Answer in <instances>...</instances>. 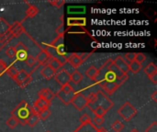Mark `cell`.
<instances>
[{"mask_svg":"<svg viewBox=\"0 0 157 132\" xmlns=\"http://www.w3.org/2000/svg\"><path fill=\"white\" fill-rule=\"evenodd\" d=\"M87 98V106L93 113L96 115V117H101L104 118V116L107 114V112L114 106V103L112 100H110L106 94L98 90L96 93H91Z\"/></svg>","mask_w":157,"mask_h":132,"instance_id":"obj_1","label":"cell"},{"mask_svg":"<svg viewBox=\"0 0 157 132\" xmlns=\"http://www.w3.org/2000/svg\"><path fill=\"white\" fill-rule=\"evenodd\" d=\"M32 113H33L32 106L29 105V103L26 101H21L12 110L11 116L18 121V124L25 126V125H27V121Z\"/></svg>","mask_w":157,"mask_h":132,"instance_id":"obj_2","label":"cell"},{"mask_svg":"<svg viewBox=\"0 0 157 132\" xmlns=\"http://www.w3.org/2000/svg\"><path fill=\"white\" fill-rule=\"evenodd\" d=\"M118 114L125 120V121H130L132 120L137 114V109L130 103V102H125L123 106L119 108Z\"/></svg>","mask_w":157,"mask_h":132,"instance_id":"obj_3","label":"cell"},{"mask_svg":"<svg viewBox=\"0 0 157 132\" xmlns=\"http://www.w3.org/2000/svg\"><path fill=\"white\" fill-rule=\"evenodd\" d=\"M14 81L16 82V84L18 86H20L21 88H24L29 84L31 83L32 77H31L30 74H28L25 70H21V71H18V74Z\"/></svg>","mask_w":157,"mask_h":132,"instance_id":"obj_4","label":"cell"},{"mask_svg":"<svg viewBox=\"0 0 157 132\" xmlns=\"http://www.w3.org/2000/svg\"><path fill=\"white\" fill-rule=\"evenodd\" d=\"M71 104H73V106L78 111H82L87 106V98L84 94H82L80 92H76Z\"/></svg>","mask_w":157,"mask_h":132,"instance_id":"obj_5","label":"cell"},{"mask_svg":"<svg viewBox=\"0 0 157 132\" xmlns=\"http://www.w3.org/2000/svg\"><path fill=\"white\" fill-rule=\"evenodd\" d=\"M54 78H55V81H57V83L60 84L62 86H63L71 82L70 73L63 68H61L59 71L56 72Z\"/></svg>","mask_w":157,"mask_h":132,"instance_id":"obj_6","label":"cell"},{"mask_svg":"<svg viewBox=\"0 0 157 132\" xmlns=\"http://www.w3.org/2000/svg\"><path fill=\"white\" fill-rule=\"evenodd\" d=\"M113 64L115 66H117L124 74H128L129 73V63L123 59L122 56H118L114 61H113Z\"/></svg>","mask_w":157,"mask_h":132,"instance_id":"obj_7","label":"cell"},{"mask_svg":"<svg viewBox=\"0 0 157 132\" xmlns=\"http://www.w3.org/2000/svg\"><path fill=\"white\" fill-rule=\"evenodd\" d=\"M23 32H25V28H24V27L22 26V24L20 22H15L13 25H11L10 29L8 31V33L11 35V37L13 39L17 38V37H19Z\"/></svg>","mask_w":157,"mask_h":132,"instance_id":"obj_8","label":"cell"},{"mask_svg":"<svg viewBox=\"0 0 157 132\" xmlns=\"http://www.w3.org/2000/svg\"><path fill=\"white\" fill-rule=\"evenodd\" d=\"M50 106H51V102H48V101L44 100L43 98L39 97V98L35 101V103H34V105L32 106V107H33V110L36 111V112L39 114V112L41 111V110L49 109Z\"/></svg>","mask_w":157,"mask_h":132,"instance_id":"obj_9","label":"cell"},{"mask_svg":"<svg viewBox=\"0 0 157 132\" xmlns=\"http://www.w3.org/2000/svg\"><path fill=\"white\" fill-rule=\"evenodd\" d=\"M75 93H76L75 91V92H72V93H63V92H62L60 90L55 96H58V98L62 101V103H63L65 106H67V105L71 104V102H72V100H73Z\"/></svg>","mask_w":157,"mask_h":132,"instance_id":"obj_10","label":"cell"},{"mask_svg":"<svg viewBox=\"0 0 157 132\" xmlns=\"http://www.w3.org/2000/svg\"><path fill=\"white\" fill-rule=\"evenodd\" d=\"M99 129L92 121L81 124L74 132H98Z\"/></svg>","mask_w":157,"mask_h":132,"instance_id":"obj_11","label":"cell"},{"mask_svg":"<svg viewBox=\"0 0 157 132\" xmlns=\"http://www.w3.org/2000/svg\"><path fill=\"white\" fill-rule=\"evenodd\" d=\"M99 85L104 89V91H105L108 95H112V94L115 93V92L118 90V88H119L118 85H117L116 83H114V82H104V83H102V84Z\"/></svg>","mask_w":157,"mask_h":132,"instance_id":"obj_12","label":"cell"},{"mask_svg":"<svg viewBox=\"0 0 157 132\" xmlns=\"http://www.w3.org/2000/svg\"><path fill=\"white\" fill-rule=\"evenodd\" d=\"M36 58V61L39 62V64H40V65H48V63H49V62L51 61V57L49 56V54L44 51V50H41L39 53H38V55L35 57Z\"/></svg>","mask_w":157,"mask_h":132,"instance_id":"obj_13","label":"cell"},{"mask_svg":"<svg viewBox=\"0 0 157 132\" xmlns=\"http://www.w3.org/2000/svg\"><path fill=\"white\" fill-rule=\"evenodd\" d=\"M67 62H69V64L75 68V69H77L78 67L81 66V64L83 63V62L81 61L79 55L77 53H72L68 58H67Z\"/></svg>","mask_w":157,"mask_h":132,"instance_id":"obj_14","label":"cell"},{"mask_svg":"<svg viewBox=\"0 0 157 132\" xmlns=\"http://www.w3.org/2000/svg\"><path fill=\"white\" fill-rule=\"evenodd\" d=\"M86 25V19L85 17H68L67 19L68 27H74V26L84 27Z\"/></svg>","mask_w":157,"mask_h":132,"instance_id":"obj_15","label":"cell"},{"mask_svg":"<svg viewBox=\"0 0 157 132\" xmlns=\"http://www.w3.org/2000/svg\"><path fill=\"white\" fill-rule=\"evenodd\" d=\"M39 97H40V98H43L44 100H46V101H48V102H52V100L54 98V96H55V95H54V93L52 91V90H50V89H48V88H43V89H41L40 92H39Z\"/></svg>","mask_w":157,"mask_h":132,"instance_id":"obj_16","label":"cell"},{"mask_svg":"<svg viewBox=\"0 0 157 132\" xmlns=\"http://www.w3.org/2000/svg\"><path fill=\"white\" fill-rule=\"evenodd\" d=\"M40 74H41V75H42L45 79L51 80L52 78H53V77L55 76L56 72L53 71L49 65H45V66L42 68V70L40 71Z\"/></svg>","mask_w":157,"mask_h":132,"instance_id":"obj_17","label":"cell"},{"mask_svg":"<svg viewBox=\"0 0 157 132\" xmlns=\"http://www.w3.org/2000/svg\"><path fill=\"white\" fill-rule=\"evenodd\" d=\"M11 25L3 17H0V38L5 36L10 29Z\"/></svg>","mask_w":157,"mask_h":132,"instance_id":"obj_18","label":"cell"},{"mask_svg":"<svg viewBox=\"0 0 157 132\" xmlns=\"http://www.w3.org/2000/svg\"><path fill=\"white\" fill-rule=\"evenodd\" d=\"M32 108H33V107H32ZM39 121H40L39 115H38V113H37L36 111L33 110V113L31 114V116L29 118V119H28V121H27V125H29L30 128H34V127L38 124Z\"/></svg>","mask_w":157,"mask_h":132,"instance_id":"obj_19","label":"cell"},{"mask_svg":"<svg viewBox=\"0 0 157 132\" xmlns=\"http://www.w3.org/2000/svg\"><path fill=\"white\" fill-rule=\"evenodd\" d=\"M48 65L53 70V71H55V72H57V71H59L61 68H63V63L58 60V59H56V58H52L51 59V61L49 62V63H48Z\"/></svg>","mask_w":157,"mask_h":132,"instance_id":"obj_20","label":"cell"},{"mask_svg":"<svg viewBox=\"0 0 157 132\" xmlns=\"http://www.w3.org/2000/svg\"><path fill=\"white\" fill-rule=\"evenodd\" d=\"M70 78H71V81L75 85H78L83 80V75H82V74L80 72H78L76 70V71H74L72 74H70Z\"/></svg>","mask_w":157,"mask_h":132,"instance_id":"obj_21","label":"cell"},{"mask_svg":"<svg viewBox=\"0 0 157 132\" xmlns=\"http://www.w3.org/2000/svg\"><path fill=\"white\" fill-rule=\"evenodd\" d=\"M98 73H99L98 69H97L95 66H91V67H89V68L86 71V76H87L88 78H90L91 80H94V81H95V79L97 78V76L98 75Z\"/></svg>","mask_w":157,"mask_h":132,"instance_id":"obj_22","label":"cell"},{"mask_svg":"<svg viewBox=\"0 0 157 132\" xmlns=\"http://www.w3.org/2000/svg\"><path fill=\"white\" fill-rule=\"evenodd\" d=\"M38 13H39L38 7L36 6H34V5H29V7L26 11L25 18H27V17H34Z\"/></svg>","mask_w":157,"mask_h":132,"instance_id":"obj_23","label":"cell"},{"mask_svg":"<svg viewBox=\"0 0 157 132\" xmlns=\"http://www.w3.org/2000/svg\"><path fill=\"white\" fill-rule=\"evenodd\" d=\"M144 74H146L148 76L149 75H152L153 74H155L157 73V66L154 63V62H151L149 63L145 68H144Z\"/></svg>","mask_w":157,"mask_h":132,"instance_id":"obj_24","label":"cell"},{"mask_svg":"<svg viewBox=\"0 0 157 132\" xmlns=\"http://www.w3.org/2000/svg\"><path fill=\"white\" fill-rule=\"evenodd\" d=\"M141 69H142V64L136 62L135 61L132 62H131V63H129V70L132 71L133 74L139 73L141 71Z\"/></svg>","mask_w":157,"mask_h":132,"instance_id":"obj_25","label":"cell"},{"mask_svg":"<svg viewBox=\"0 0 157 132\" xmlns=\"http://www.w3.org/2000/svg\"><path fill=\"white\" fill-rule=\"evenodd\" d=\"M111 129L115 132H121L124 129V124L121 121V120H116L112 125H111Z\"/></svg>","mask_w":157,"mask_h":132,"instance_id":"obj_26","label":"cell"},{"mask_svg":"<svg viewBox=\"0 0 157 132\" xmlns=\"http://www.w3.org/2000/svg\"><path fill=\"white\" fill-rule=\"evenodd\" d=\"M6 125H7V127L9 128V129H11V130H13V129H15L17 125H18V121L15 119V118H13L12 116L6 120Z\"/></svg>","mask_w":157,"mask_h":132,"instance_id":"obj_27","label":"cell"},{"mask_svg":"<svg viewBox=\"0 0 157 132\" xmlns=\"http://www.w3.org/2000/svg\"><path fill=\"white\" fill-rule=\"evenodd\" d=\"M6 74H8L9 77H11L13 80H15V78L17 77V74H18V71H17L14 66H10V67L7 68Z\"/></svg>","mask_w":157,"mask_h":132,"instance_id":"obj_28","label":"cell"},{"mask_svg":"<svg viewBox=\"0 0 157 132\" xmlns=\"http://www.w3.org/2000/svg\"><path fill=\"white\" fill-rule=\"evenodd\" d=\"M28 57V51H16V58L18 61H25Z\"/></svg>","mask_w":157,"mask_h":132,"instance_id":"obj_29","label":"cell"},{"mask_svg":"<svg viewBox=\"0 0 157 132\" xmlns=\"http://www.w3.org/2000/svg\"><path fill=\"white\" fill-rule=\"evenodd\" d=\"M38 115H39L40 120H46L51 116V111L49 109H44V110L40 111Z\"/></svg>","mask_w":157,"mask_h":132,"instance_id":"obj_30","label":"cell"},{"mask_svg":"<svg viewBox=\"0 0 157 132\" xmlns=\"http://www.w3.org/2000/svg\"><path fill=\"white\" fill-rule=\"evenodd\" d=\"M25 62H26V64H27L29 67H33V66H35L37 61H36V58H35L34 56H32V55H28V57H27L26 60H25Z\"/></svg>","mask_w":157,"mask_h":132,"instance_id":"obj_31","label":"cell"},{"mask_svg":"<svg viewBox=\"0 0 157 132\" xmlns=\"http://www.w3.org/2000/svg\"><path fill=\"white\" fill-rule=\"evenodd\" d=\"M135 57H136V53H134V52H128V53H126L125 55H124V60L128 62H134L135 61Z\"/></svg>","mask_w":157,"mask_h":132,"instance_id":"obj_32","label":"cell"},{"mask_svg":"<svg viewBox=\"0 0 157 132\" xmlns=\"http://www.w3.org/2000/svg\"><path fill=\"white\" fill-rule=\"evenodd\" d=\"M6 54L7 57L10 58V59L15 58V57H16V51H15L14 47H12V46L7 47L6 50Z\"/></svg>","mask_w":157,"mask_h":132,"instance_id":"obj_33","label":"cell"},{"mask_svg":"<svg viewBox=\"0 0 157 132\" xmlns=\"http://www.w3.org/2000/svg\"><path fill=\"white\" fill-rule=\"evenodd\" d=\"M145 61H146V56H145L144 53H142V52L136 53V57H135V62H136L142 64V63L144 62Z\"/></svg>","mask_w":157,"mask_h":132,"instance_id":"obj_34","label":"cell"},{"mask_svg":"<svg viewBox=\"0 0 157 132\" xmlns=\"http://www.w3.org/2000/svg\"><path fill=\"white\" fill-rule=\"evenodd\" d=\"M14 49H15L16 51H29L28 50V47L23 42H17L14 46Z\"/></svg>","mask_w":157,"mask_h":132,"instance_id":"obj_35","label":"cell"},{"mask_svg":"<svg viewBox=\"0 0 157 132\" xmlns=\"http://www.w3.org/2000/svg\"><path fill=\"white\" fill-rule=\"evenodd\" d=\"M52 6L56 7V8H61L64 4H65V1L64 0H59V1H50L49 2Z\"/></svg>","mask_w":157,"mask_h":132,"instance_id":"obj_36","label":"cell"},{"mask_svg":"<svg viewBox=\"0 0 157 132\" xmlns=\"http://www.w3.org/2000/svg\"><path fill=\"white\" fill-rule=\"evenodd\" d=\"M128 79H129V75H128V74H123V75H122L121 77H120V78L115 82V83H116V84L118 85V86L120 87V86H121V85H123V84H124Z\"/></svg>","mask_w":157,"mask_h":132,"instance_id":"obj_37","label":"cell"},{"mask_svg":"<svg viewBox=\"0 0 157 132\" xmlns=\"http://www.w3.org/2000/svg\"><path fill=\"white\" fill-rule=\"evenodd\" d=\"M61 91H62V92H63V93H72V92H75V90H74L73 86H72L70 84H67V85H65L62 86Z\"/></svg>","mask_w":157,"mask_h":132,"instance_id":"obj_38","label":"cell"},{"mask_svg":"<svg viewBox=\"0 0 157 132\" xmlns=\"http://www.w3.org/2000/svg\"><path fill=\"white\" fill-rule=\"evenodd\" d=\"M7 68H8V67H7V64H6L3 60L0 59V75L3 74H5V73L6 72Z\"/></svg>","mask_w":157,"mask_h":132,"instance_id":"obj_39","label":"cell"},{"mask_svg":"<svg viewBox=\"0 0 157 132\" xmlns=\"http://www.w3.org/2000/svg\"><path fill=\"white\" fill-rule=\"evenodd\" d=\"M145 132H157V122L155 121L154 123H152L148 128L147 130H145Z\"/></svg>","mask_w":157,"mask_h":132,"instance_id":"obj_40","label":"cell"},{"mask_svg":"<svg viewBox=\"0 0 157 132\" xmlns=\"http://www.w3.org/2000/svg\"><path fill=\"white\" fill-rule=\"evenodd\" d=\"M80 121H81L82 124H84V123L90 122V121H92V120H91V118H90L87 114H84V115L80 118Z\"/></svg>","mask_w":157,"mask_h":132,"instance_id":"obj_41","label":"cell"},{"mask_svg":"<svg viewBox=\"0 0 157 132\" xmlns=\"http://www.w3.org/2000/svg\"><path fill=\"white\" fill-rule=\"evenodd\" d=\"M104 121H105V119L104 118H101V117H96L95 119H94V125H98V126H100V125H102L103 123H104Z\"/></svg>","mask_w":157,"mask_h":132,"instance_id":"obj_42","label":"cell"},{"mask_svg":"<svg viewBox=\"0 0 157 132\" xmlns=\"http://www.w3.org/2000/svg\"><path fill=\"white\" fill-rule=\"evenodd\" d=\"M56 33H57L58 35H63V33H64V27H63V22H62V24L57 28Z\"/></svg>","mask_w":157,"mask_h":132,"instance_id":"obj_43","label":"cell"},{"mask_svg":"<svg viewBox=\"0 0 157 132\" xmlns=\"http://www.w3.org/2000/svg\"><path fill=\"white\" fill-rule=\"evenodd\" d=\"M78 55H79V57H80L81 61L84 62L86 60H87V59L89 58V56L91 55V53H86V52H84V53H80V54H78Z\"/></svg>","mask_w":157,"mask_h":132,"instance_id":"obj_44","label":"cell"},{"mask_svg":"<svg viewBox=\"0 0 157 132\" xmlns=\"http://www.w3.org/2000/svg\"><path fill=\"white\" fill-rule=\"evenodd\" d=\"M148 78L153 82V84H155V85H156L157 84V73L155 74H153L152 75H149L148 76Z\"/></svg>","mask_w":157,"mask_h":132,"instance_id":"obj_45","label":"cell"},{"mask_svg":"<svg viewBox=\"0 0 157 132\" xmlns=\"http://www.w3.org/2000/svg\"><path fill=\"white\" fill-rule=\"evenodd\" d=\"M152 99L156 103L157 102V91H155L153 95H152Z\"/></svg>","mask_w":157,"mask_h":132,"instance_id":"obj_46","label":"cell"},{"mask_svg":"<svg viewBox=\"0 0 157 132\" xmlns=\"http://www.w3.org/2000/svg\"><path fill=\"white\" fill-rule=\"evenodd\" d=\"M98 132H109L106 129H104V128H100L99 129V130H98Z\"/></svg>","mask_w":157,"mask_h":132,"instance_id":"obj_47","label":"cell"},{"mask_svg":"<svg viewBox=\"0 0 157 132\" xmlns=\"http://www.w3.org/2000/svg\"><path fill=\"white\" fill-rule=\"evenodd\" d=\"M131 132H140V131H139L138 130H135V129H134V130H132Z\"/></svg>","mask_w":157,"mask_h":132,"instance_id":"obj_48","label":"cell"},{"mask_svg":"<svg viewBox=\"0 0 157 132\" xmlns=\"http://www.w3.org/2000/svg\"><path fill=\"white\" fill-rule=\"evenodd\" d=\"M46 132H50V131H46Z\"/></svg>","mask_w":157,"mask_h":132,"instance_id":"obj_49","label":"cell"}]
</instances>
